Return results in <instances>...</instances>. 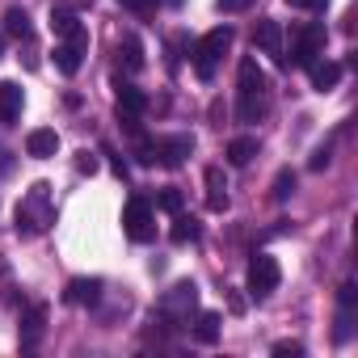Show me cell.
<instances>
[{
  "mask_svg": "<svg viewBox=\"0 0 358 358\" xmlns=\"http://www.w3.org/2000/svg\"><path fill=\"white\" fill-rule=\"evenodd\" d=\"M148 110V97L135 89V85H118V114H127V118H139Z\"/></svg>",
  "mask_w": 358,
  "mask_h": 358,
  "instance_id": "obj_17",
  "label": "cell"
},
{
  "mask_svg": "<svg viewBox=\"0 0 358 358\" xmlns=\"http://www.w3.org/2000/svg\"><path fill=\"white\" fill-rule=\"evenodd\" d=\"M228 47H232V26H215V30H207L199 38V47H194V72H199V80L215 76V64L228 55Z\"/></svg>",
  "mask_w": 358,
  "mask_h": 358,
  "instance_id": "obj_4",
  "label": "cell"
},
{
  "mask_svg": "<svg viewBox=\"0 0 358 358\" xmlns=\"http://www.w3.org/2000/svg\"><path fill=\"white\" fill-rule=\"evenodd\" d=\"M169 241H173V245H190V241H199V220H190V215L177 211V215H173V228H169Z\"/></svg>",
  "mask_w": 358,
  "mask_h": 358,
  "instance_id": "obj_18",
  "label": "cell"
},
{
  "mask_svg": "<svg viewBox=\"0 0 358 358\" xmlns=\"http://www.w3.org/2000/svg\"><path fill=\"white\" fill-rule=\"evenodd\" d=\"M337 80H341V64H333V59H316L312 64V89L316 93H329V89H337Z\"/></svg>",
  "mask_w": 358,
  "mask_h": 358,
  "instance_id": "obj_16",
  "label": "cell"
},
{
  "mask_svg": "<svg viewBox=\"0 0 358 358\" xmlns=\"http://www.w3.org/2000/svg\"><path fill=\"white\" fill-rule=\"evenodd\" d=\"M253 0H215V9L220 13H241V9H249Z\"/></svg>",
  "mask_w": 358,
  "mask_h": 358,
  "instance_id": "obj_29",
  "label": "cell"
},
{
  "mask_svg": "<svg viewBox=\"0 0 358 358\" xmlns=\"http://www.w3.org/2000/svg\"><path fill=\"white\" fill-rule=\"evenodd\" d=\"M118 5H122V9H131V13H139V17H143V13H152V9H156V0H118Z\"/></svg>",
  "mask_w": 358,
  "mask_h": 358,
  "instance_id": "obj_28",
  "label": "cell"
},
{
  "mask_svg": "<svg viewBox=\"0 0 358 358\" xmlns=\"http://www.w3.org/2000/svg\"><path fill=\"white\" fill-rule=\"evenodd\" d=\"M182 203H186V199H182V190H177V186H164V190L156 194V207H160V211H169V215L182 211Z\"/></svg>",
  "mask_w": 358,
  "mask_h": 358,
  "instance_id": "obj_24",
  "label": "cell"
},
{
  "mask_svg": "<svg viewBox=\"0 0 358 358\" xmlns=\"http://www.w3.org/2000/svg\"><path fill=\"white\" fill-rule=\"evenodd\" d=\"M0 59H5V38H0Z\"/></svg>",
  "mask_w": 358,
  "mask_h": 358,
  "instance_id": "obj_32",
  "label": "cell"
},
{
  "mask_svg": "<svg viewBox=\"0 0 358 358\" xmlns=\"http://www.w3.org/2000/svg\"><path fill=\"white\" fill-rule=\"evenodd\" d=\"M329 160H333V152H329V148H316V152H312V160H308V169H312V173H320V169H329Z\"/></svg>",
  "mask_w": 358,
  "mask_h": 358,
  "instance_id": "obj_26",
  "label": "cell"
},
{
  "mask_svg": "<svg viewBox=\"0 0 358 358\" xmlns=\"http://www.w3.org/2000/svg\"><path fill=\"white\" fill-rule=\"evenodd\" d=\"M76 5H93V0H76Z\"/></svg>",
  "mask_w": 358,
  "mask_h": 358,
  "instance_id": "obj_33",
  "label": "cell"
},
{
  "mask_svg": "<svg viewBox=\"0 0 358 358\" xmlns=\"http://www.w3.org/2000/svg\"><path fill=\"white\" fill-rule=\"evenodd\" d=\"M236 118L241 122H257L262 110H266V72L257 59H241V72H236Z\"/></svg>",
  "mask_w": 358,
  "mask_h": 358,
  "instance_id": "obj_1",
  "label": "cell"
},
{
  "mask_svg": "<svg viewBox=\"0 0 358 358\" xmlns=\"http://www.w3.org/2000/svg\"><path fill=\"white\" fill-rule=\"evenodd\" d=\"M299 354H303L299 341H278V345H274V358H299Z\"/></svg>",
  "mask_w": 358,
  "mask_h": 358,
  "instance_id": "obj_27",
  "label": "cell"
},
{
  "mask_svg": "<svg viewBox=\"0 0 358 358\" xmlns=\"http://www.w3.org/2000/svg\"><path fill=\"white\" fill-rule=\"evenodd\" d=\"M5 34H9V38H30V17H26V9H9V13H5Z\"/></svg>",
  "mask_w": 358,
  "mask_h": 358,
  "instance_id": "obj_22",
  "label": "cell"
},
{
  "mask_svg": "<svg viewBox=\"0 0 358 358\" xmlns=\"http://www.w3.org/2000/svg\"><path fill=\"white\" fill-rule=\"evenodd\" d=\"M76 169H80V173H97V156L80 152V156H76Z\"/></svg>",
  "mask_w": 358,
  "mask_h": 358,
  "instance_id": "obj_31",
  "label": "cell"
},
{
  "mask_svg": "<svg viewBox=\"0 0 358 358\" xmlns=\"http://www.w3.org/2000/svg\"><path fill=\"white\" fill-rule=\"evenodd\" d=\"M68 303H97L101 299V278H72L64 291Z\"/></svg>",
  "mask_w": 358,
  "mask_h": 358,
  "instance_id": "obj_15",
  "label": "cell"
},
{
  "mask_svg": "<svg viewBox=\"0 0 358 358\" xmlns=\"http://www.w3.org/2000/svg\"><path fill=\"white\" fill-rule=\"evenodd\" d=\"M122 59H127V68H131V72H139V68H143V43H139L135 34H127V38H122Z\"/></svg>",
  "mask_w": 358,
  "mask_h": 358,
  "instance_id": "obj_23",
  "label": "cell"
},
{
  "mask_svg": "<svg viewBox=\"0 0 358 358\" xmlns=\"http://www.w3.org/2000/svg\"><path fill=\"white\" fill-rule=\"evenodd\" d=\"M220 324H224V316H220V312H199L194 337H199L203 345H215V341H220Z\"/></svg>",
  "mask_w": 358,
  "mask_h": 358,
  "instance_id": "obj_21",
  "label": "cell"
},
{
  "mask_svg": "<svg viewBox=\"0 0 358 358\" xmlns=\"http://www.w3.org/2000/svg\"><path fill=\"white\" fill-rule=\"evenodd\" d=\"M253 156H257V139H253V135H241V139H232V143H228V164L245 169Z\"/></svg>",
  "mask_w": 358,
  "mask_h": 358,
  "instance_id": "obj_20",
  "label": "cell"
},
{
  "mask_svg": "<svg viewBox=\"0 0 358 358\" xmlns=\"http://www.w3.org/2000/svg\"><path fill=\"white\" fill-rule=\"evenodd\" d=\"M253 47H262L266 55H274L278 64H282V26L278 22H257V30H253Z\"/></svg>",
  "mask_w": 358,
  "mask_h": 358,
  "instance_id": "obj_11",
  "label": "cell"
},
{
  "mask_svg": "<svg viewBox=\"0 0 358 358\" xmlns=\"http://www.w3.org/2000/svg\"><path fill=\"white\" fill-rule=\"evenodd\" d=\"M26 152H30L34 160H47V156H55V152H59V135H55L51 127H38V131H30V135H26Z\"/></svg>",
  "mask_w": 358,
  "mask_h": 358,
  "instance_id": "obj_13",
  "label": "cell"
},
{
  "mask_svg": "<svg viewBox=\"0 0 358 358\" xmlns=\"http://www.w3.org/2000/svg\"><path fill=\"white\" fill-rule=\"evenodd\" d=\"M148 152H152V160H160L164 169H177V164L194 152V139H190V135H164V139H156Z\"/></svg>",
  "mask_w": 358,
  "mask_h": 358,
  "instance_id": "obj_9",
  "label": "cell"
},
{
  "mask_svg": "<svg viewBox=\"0 0 358 358\" xmlns=\"http://www.w3.org/2000/svg\"><path fill=\"white\" fill-rule=\"evenodd\" d=\"M287 5H295V9H316V13H324V9H329V0H287Z\"/></svg>",
  "mask_w": 358,
  "mask_h": 358,
  "instance_id": "obj_30",
  "label": "cell"
},
{
  "mask_svg": "<svg viewBox=\"0 0 358 358\" xmlns=\"http://www.w3.org/2000/svg\"><path fill=\"white\" fill-rule=\"evenodd\" d=\"M85 47H89V30L80 26L76 34H68V38L55 47V68H59L64 76H76V72H80V59H85Z\"/></svg>",
  "mask_w": 358,
  "mask_h": 358,
  "instance_id": "obj_8",
  "label": "cell"
},
{
  "mask_svg": "<svg viewBox=\"0 0 358 358\" xmlns=\"http://www.w3.org/2000/svg\"><path fill=\"white\" fill-rule=\"evenodd\" d=\"M194 308H199V287L186 278V282H177V287L160 299L156 320H160V324H169V329H186V324H190V316H194Z\"/></svg>",
  "mask_w": 358,
  "mask_h": 358,
  "instance_id": "obj_3",
  "label": "cell"
},
{
  "mask_svg": "<svg viewBox=\"0 0 358 358\" xmlns=\"http://www.w3.org/2000/svg\"><path fill=\"white\" fill-rule=\"evenodd\" d=\"M291 190H295V173H291V169H282V173L274 177V199L282 203V199H287Z\"/></svg>",
  "mask_w": 358,
  "mask_h": 358,
  "instance_id": "obj_25",
  "label": "cell"
},
{
  "mask_svg": "<svg viewBox=\"0 0 358 358\" xmlns=\"http://www.w3.org/2000/svg\"><path fill=\"white\" fill-rule=\"evenodd\" d=\"M47 320H51V308L47 303H30L26 316H22V350H34L47 333Z\"/></svg>",
  "mask_w": 358,
  "mask_h": 358,
  "instance_id": "obj_10",
  "label": "cell"
},
{
  "mask_svg": "<svg viewBox=\"0 0 358 358\" xmlns=\"http://www.w3.org/2000/svg\"><path fill=\"white\" fill-rule=\"evenodd\" d=\"M55 224V207H51V186L34 182L30 194L17 203V236H38Z\"/></svg>",
  "mask_w": 358,
  "mask_h": 358,
  "instance_id": "obj_2",
  "label": "cell"
},
{
  "mask_svg": "<svg viewBox=\"0 0 358 358\" xmlns=\"http://www.w3.org/2000/svg\"><path fill=\"white\" fill-rule=\"evenodd\" d=\"M320 55H324V26L312 22V26H303V34L295 38L291 59H282V68H287V64H295V68H312Z\"/></svg>",
  "mask_w": 358,
  "mask_h": 358,
  "instance_id": "obj_5",
  "label": "cell"
},
{
  "mask_svg": "<svg viewBox=\"0 0 358 358\" xmlns=\"http://www.w3.org/2000/svg\"><path fill=\"white\" fill-rule=\"evenodd\" d=\"M76 30H80L76 13H72L68 5H55V9H51V34H55V38H68V34H76Z\"/></svg>",
  "mask_w": 358,
  "mask_h": 358,
  "instance_id": "obj_19",
  "label": "cell"
},
{
  "mask_svg": "<svg viewBox=\"0 0 358 358\" xmlns=\"http://www.w3.org/2000/svg\"><path fill=\"white\" fill-rule=\"evenodd\" d=\"M22 106H26V97H22V89L13 85V80H0V122H17L22 118Z\"/></svg>",
  "mask_w": 358,
  "mask_h": 358,
  "instance_id": "obj_12",
  "label": "cell"
},
{
  "mask_svg": "<svg viewBox=\"0 0 358 358\" xmlns=\"http://www.w3.org/2000/svg\"><path fill=\"white\" fill-rule=\"evenodd\" d=\"M122 228H127V236H131L135 245H148V241L156 236V220H152V207H148L143 199H131V203L122 207Z\"/></svg>",
  "mask_w": 358,
  "mask_h": 358,
  "instance_id": "obj_6",
  "label": "cell"
},
{
  "mask_svg": "<svg viewBox=\"0 0 358 358\" xmlns=\"http://www.w3.org/2000/svg\"><path fill=\"white\" fill-rule=\"evenodd\" d=\"M278 278H282V270H278V257H270V253H257V257L249 262V295H253V299H266V295L278 287Z\"/></svg>",
  "mask_w": 358,
  "mask_h": 358,
  "instance_id": "obj_7",
  "label": "cell"
},
{
  "mask_svg": "<svg viewBox=\"0 0 358 358\" xmlns=\"http://www.w3.org/2000/svg\"><path fill=\"white\" fill-rule=\"evenodd\" d=\"M203 177H207V207H211V211H228V182H224V169L211 164Z\"/></svg>",
  "mask_w": 358,
  "mask_h": 358,
  "instance_id": "obj_14",
  "label": "cell"
}]
</instances>
